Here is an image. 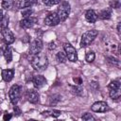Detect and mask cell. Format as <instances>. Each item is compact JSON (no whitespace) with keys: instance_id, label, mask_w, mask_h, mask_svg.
Instances as JSON below:
<instances>
[{"instance_id":"d4e9b609","label":"cell","mask_w":121,"mask_h":121,"mask_svg":"<svg viewBox=\"0 0 121 121\" xmlns=\"http://www.w3.org/2000/svg\"><path fill=\"white\" fill-rule=\"evenodd\" d=\"M108 87H109L110 90L111 89H118V88H120V82L118 80H112L109 83Z\"/></svg>"},{"instance_id":"9a60e30c","label":"cell","mask_w":121,"mask_h":121,"mask_svg":"<svg viewBox=\"0 0 121 121\" xmlns=\"http://www.w3.org/2000/svg\"><path fill=\"white\" fill-rule=\"evenodd\" d=\"M38 2V0H20L19 1V4H18V7L19 9H27V8H30L34 5H36Z\"/></svg>"},{"instance_id":"f1b7e54d","label":"cell","mask_w":121,"mask_h":121,"mask_svg":"<svg viewBox=\"0 0 121 121\" xmlns=\"http://www.w3.org/2000/svg\"><path fill=\"white\" fill-rule=\"evenodd\" d=\"M48 112V113H50V115L51 116H53V117H59L60 115V111H58V110H51V111H49V112Z\"/></svg>"},{"instance_id":"ffe728a7","label":"cell","mask_w":121,"mask_h":121,"mask_svg":"<svg viewBox=\"0 0 121 121\" xmlns=\"http://www.w3.org/2000/svg\"><path fill=\"white\" fill-rule=\"evenodd\" d=\"M106 60H107V61H108L110 64H112V65H113V66H116V67H118V68L120 67V61H119L118 59H116V58H114V57H107Z\"/></svg>"},{"instance_id":"f546056e","label":"cell","mask_w":121,"mask_h":121,"mask_svg":"<svg viewBox=\"0 0 121 121\" xmlns=\"http://www.w3.org/2000/svg\"><path fill=\"white\" fill-rule=\"evenodd\" d=\"M110 6L112 9H118L120 8V2L118 0H113L112 2L110 3Z\"/></svg>"},{"instance_id":"7c38bea8","label":"cell","mask_w":121,"mask_h":121,"mask_svg":"<svg viewBox=\"0 0 121 121\" xmlns=\"http://www.w3.org/2000/svg\"><path fill=\"white\" fill-rule=\"evenodd\" d=\"M39 99H40V95L38 93V91L32 89V90H29L27 92V100L32 103V104H36L39 102Z\"/></svg>"},{"instance_id":"83f0119b","label":"cell","mask_w":121,"mask_h":121,"mask_svg":"<svg viewBox=\"0 0 121 121\" xmlns=\"http://www.w3.org/2000/svg\"><path fill=\"white\" fill-rule=\"evenodd\" d=\"M25 9V10L22 11V15L24 16V18H25V17H30L31 14H32V12H33V10L30 9L29 8H27V9Z\"/></svg>"},{"instance_id":"4dcf8cb0","label":"cell","mask_w":121,"mask_h":121,"mask_svg":"<svg viewBox=\"0 0 121 121\" xmlns=\"http://www.w3.org/2000/svg\"><path fill=\"white\" fill-rule=\"evenodd\" d=\"M13 112H14L15 115H17V116H19V115L22 113V111H21V109H20L18 106H14V107H13Z\"/></svg>"},{"instance_id":"6da1fadb","label":"cell","mask_w":121,"mask_h":121,"mask_svg":"<svg viewBox=\"0 0 121 121\" xmlns=\"http://www.w3.org/2000/svg\"><path fill=\"white\" fill-rule=\"evenodd\" d=\"M48 65V60L45 54L40 52L33 56L31 60V66L36 71H43Z\"/></svg>"},{"instance_id":"ac0fdd59","label":"cell","mask_w":121,"mask_h":121,"mask_svg":"<svg viewBox=\"0 0 121 121\" xmlns=\"http://www.w3.org/2000/svg\"><path fill=\"white\" fill-rule=\"evenodd\" d=\"M109 95H110L111 98H112L113 100H117L121 96V90H120V88H118V89H111Z\"/></svg>"},{"instance_id":"1f68e13d","label":"cell","mask_w":121,"mask_h":121,"mask_svg":"<svg viewBox=\"0 0 121 121\" xmlns=\"http://www.w3.org/2000/svg\"><path fill=\"white\" fill-rule=\"evenodd\" d=\"M73 80H74L75 83L78 84V85H81V83H82V79H81L80 78H74Z\"/></svg>"},{"instance_id":"44dd1931","label":"cell","mask_w":121,"mask_h":121,"mask_svg":"<svg viewBox=\"0 0 121 121\" xmlns=\"http://www.w3.org/2000/svg\"><path fill=\"white\" fill-rule=\"evenodd\" d=\"M13 6V0H2V8L6 10H9Z\"/></svg>"},{"instance_id":"52a82bcc","label":"cell","mask_w":121,"mask_h":121,"mask_svg":"<svg viewBox=\"0 0 121 121\" xmlns=\"http://www.w3.org/2000/svg\"><path fill=\"white\" fill-rule=\"evenodd\" d=\"M60 23V19H59L57 12L49 13L44 19V24L48 26H58Z\"/></svg>"},{"instance_id":"8fae6325","label":"cell","mask_w":121,"mask_h":121,"mask_svg":"<svg viewBox=\"0 0 121 121\" xmlns=\"http://www.w3.org/2000/svg\"><path fill=\"white\" fill-rule=\"evenodd\" d=\"M32 83L34 85V87L36 89H40L42 88L45 83H46V79L43 76H41V75H38V76H35L32 79Z\"/></svg>"},{"instance_id":"2e32d148","label":"cell","mask_w":121,"mask_h":121,"mask_svg":"<svg viewBox=\"0 0 121 121\" xmlns=\"http://www.w3.org/2000/svg\"><path fill=\"white\" fill-rule=\"evenodd\" d=\"M112 16V10L111 9H102L99 13H98V17L101 19V20H109Z\"/></svg>"},{"instance_id":"e575fe53","label":"cell","mask_w":121,"mask_h":121,"mask_svg":"<svg viewBox=\"0 0 121 121\" xmlns=\"http://www.w3.org/2000/svg\"><path fill=\"white\" fill-rule=\"evenodd\" d=\"M120 26H121V23H118L117 24V32L120 33Z\"/></svg>"},{"instance_id":"ba28073f","label":"cell","mask_w":121,"mask_h":121,"mask_svg":"<svg viewBox=\"0 0 121 121\" xmlns=\"http://www.w3.org/2000/svg\"><path fill=\"white\" fill-rule=\"evenodd\" d=\"M91 110L95 112H105L107 111L110 110L108 104L104 101H97V102H95L92 107H91Z\"/></svg>"},{"instance_id":"3957f363","label":"cell","mask_w":121,"mask_h":121,"mask_svg":"<svg viewBox=\"0 0 121 121\" xmlns=\"http://www.w3.org/2000/svg\"><path fill=\"white\" fill-rule=\"evenodd\" d=\"M70 4L66 1H62L61 3H60L59 7H58V10H57V14L59 16V19H60V22H64L69 14H70Z\"/></svg>"},{"instance_id":"4fadbf2b","label":"cell","mask_w":121,"mask_h":121,"mask_svg":"<svg viewBox=\"0 0 121 121\" xmlns=\"http://www.w3.org/2000/svg\"><path fill=\"white\" fill-rule=\"evenodd\" d=\"M2 78L4 81L6 82H9L11 81V79L13 78V76H14V71L12 69H4L2 70Z\"/></svg>"},{"instance_id":"4316f807","label":"cell","mask_w":121,"mask_h":121,"mask_svg":"<svg viewBox=\"0 0 121 121\" xmlns=\"http://www.w3.org/2000/svg\"><path fill=\"white\" fill-rule=\"evenodd\" d=\"M8 25H9V16H4L3 20L0 22V26L1 28H5L8 27Z\"/></svg>"},{"instance_id":"7a4b0ae2","label":"cell","mask_w":121,"mask_h":121,"mask_svg":"<svg viewBox=\"0 0 121 121\" xmlns=\"http://www.w3.org/2000/svg\"><path fill=\"white\" fill-rule=\"evenodd\" d=\"M97 34H98V32L95 29H91V30H88L85 33H83L81 36L80 43H79L80 47H86V46L90 45L91 43H93V41L96 38Z\"/></svg>"},{"instance_id":"9c48e42d","label":"cell","mask_w":121,"mask_h":121,"mask_svg":"<svg viewBox=\"0 0 121 121\" xmlns=\"http://www.w3.org/2000/svg\"><path fill=\"white\" fill-rule=\"evenodd\" d=\"M1 34H2V37H3L4 42L7 44H11L14 42V40H15V37H14L13 33L8 27L2 28L1 29Z\"/></svg>"},{"instance_id":"8992f818","label":"cell","mask_w":121,"mask_h":121,"mask_svg":"<svg viewBox=\"0 0 121 121\" xmlns=\"http://www.w3.org/2000/svg\"><path fill=\"white\" fill-rule=\"evenodd\" d=\"M43 49V42L41 39H35L31 42L30 46H29V54L34 56L38 53H40Z\"/></svg>"},{"instance_id":"e0dca14e","label":"cell","mask_w":121,"mask_h":121,"mask_svg":"<svg viewBox=\"0 0 121 121\" xmlns=\"http://www.w3.org/2000/svg\"><path fill=\"white\" fill-rule=\"evenodd\" d=\"M3 55L6 59V61L8 63H9L12 60V52H11V48L9 46H7L5 48V50L3 51Z\"/></svg>"},{"instance_id":"30bf717a","label":"cell","mask_w":121,"mask_h":121,"mask_svg":"<svg viewBox=\"0 0 121 121\" xmlns=\"http://www.w3.org/2000/svg\"><path fill=\"white\" fill-rule=\"evenodd\" d=\"M35 22H36V19L33 18V17H31V16L30 17H25L24 19H22L20 21V26L22 28H25V29L30 28V27L33 26V25L35 24Z\"/></svg>"},{"instance_id":"cb8c5ba5","label":"cell","mask_w":121,"mask_h":121,"mask_svg":"<svg viewBox=\"0 0 121 121\" xmlns=\"http://www.w3.org/2000/svg\"><path fill=\"white\" fill-rule=\"evenodd\" d=\"M43 3L48 7H52V6H55V5H58L60 3V0H42Z\"/></svg>"},{"instance_id":"5bb4252c","label":"cell","mask_w":121,"mask_h":121,"mask_svg":"<svg viewBox=\"0 0 121 121\" xmlns=\"http://www.w3.org/2000/svg\"><path fill=\"white\" fill-rule=\"evenodd\" d=\"M85 19L89 23H92V24L95 23L97 20V14L95 13V11L94 9H88L85 12Z\"/></svg>"},{"instance_id":"277c9868","label":"cell","mask_w":121,"mask_h":121,"mask_svg":"<svg viewBox=\"0 0 121 121\" xmlns=\"http://www.w3.org/2000/svg\"><path fill=\"white\" fill-rule=\"evenodd\" d=\"M63 49L64 52L67 56V60H69L72 62H76L78 60V53L76 48L69 43H63Z\"/></svg>"},{"instance_id":"603a6c76","label":"cell","mask_w":121,"mask_h":121,"mask_svg":"<svg viewBox=\"0 0 121 121\" xmlns=\"http://www.w3.org/2000/svg\"><path fill=\"white\" fill-rule=\"evenodd\" d=\"M95 54L94 51L88 52V53L86 54V56H85V60H86L87 62H92V61H94V60H95Z\"/></svg>"},{"instance_id":"d6986e66","label":"cell","mask_w":121,"mask_h":121,"mask_svg":"<svg viewBox=\"0 0 121 121\" xmlns=\"http://www.w3.org/2000/svg\"><path fill=\"white\" fill-rule=\"evenodd\" d=\"M70 92L73 94V95H80L83 92V89L80 85H75V86H70Z\"/></svg>"},{"instance_id":"484cf974","label":"cell","mask_w":121,"mask_h":121,"mask_svg":"<svg viewBox=\"0 0 121 121\" xmlns=\"http://www.w3.org/2000/svg\"><path fill=\"white\" fill-rule=\"evenodd\" d=\"M81 119L82 120H85V121H91V120H95V117L89 113V112H85L82 116H81Z\"/></svg>"},{"instance_id":"d6a6232c","label":"cell","mask_w":121,"mask_h":121,"mask_svg":"<svg viewBox=\"0 0 121 121\" xmlns=\"http://www.w3.org/2000/svg\"><path fill=\"white\" fill-rule=\"evenodd\" d=\"M11 117H12V115H11L10 113H5L4 116H3V119H4L5 121H7V120H9Z\"/></svg>"},{"instance_id":"7402d4cb","label":"cell","mask_w":121,"mask_h":121,"mask_svg":"<svg viewBox=\"0 0 121 121\" xmlns=\"http://www.w3.org/2000/svg\"><path fill=\"white\" fill-rule=\"evenodd\" d=\"M57 59H58V60H59L60 62H66V60H67V56H66L65 52L60 51V52L57 53Z\"/></svg>"},{"instance_id":"5b68a950","label":"cell","mask_w":121,"mask_h":121,"mask_svg":"<svg viewBox=\"0 0 121 121\" xmlns=\"http://www.w3.org/2000/svg\"><path fill=\"white\" fill-rule=\"evenodd\" d=\"M21 91H22L21 86L18 84H14L10 87V89L9 91V97L12 104L15 105L19 101L20 96H21Z\"/></svg>"},{"instance_id":"836d02e7","label":"cell","mask_w":121,"mask_h":121,"mask_svg":"<svg viewBox=\"0 0 121 121\" xmlns=\"http://www.w3.org/2000/svg\"><path fill=\"white\" fill-rule=\"evenodd\" d=\"M3 18H4V13H3V10H2V9H0V22L3 20Z\"/></svg>"}]
</instances>
